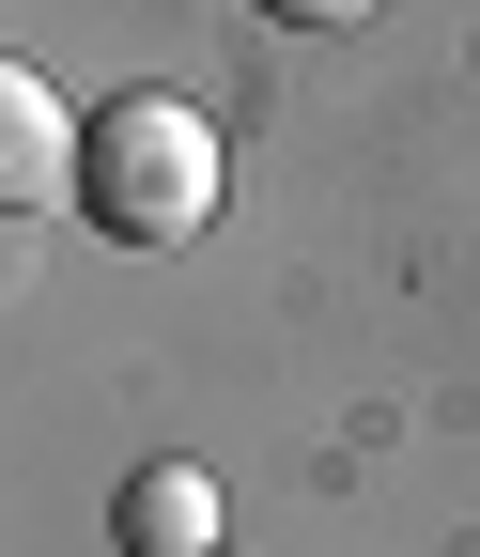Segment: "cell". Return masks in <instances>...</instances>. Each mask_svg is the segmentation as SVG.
<instances>
[{
	"label": "cell",
	"mask_w": 480,
	"mask_h": 557,
	"mask_svg": "<svg viewBox=\"0 0 480 557\" xmlns=\"http://www.w3.org/2000/svg\"><path fill=\"white\" fill-rule=\"evenodd\" d=\"M78 156H94V124L62 109L32 62H0V201L16 218H47V201H78Z\"/></svg>",
	"instance_id": "2"
},
{
	"label": "cell",
	"mask_w": 480,
	"mask_h": 557,
	"mask_svg": "<svg viewBox=\"0 0 480 557\" xmlns=\"http://www.w3.org/2000/svg\"><path fill=\"white\" fill-rule=\"evenodd\" d=\"M78 218L124 248H171L218 218V124L186 94H109L94 109V156H78Z\"/></svg>",
	"instance_id": "1"
},
{
	"label": "cell",
	"mask_w": 480,
	"mask_h": 557,
	"mask_svg": "<svg viewBox=\"0 0 480 557\" xmlns=\"http://www.w3.org/2000/svg\"><path fill=\"white\" fill-rule=\"evenodd\" d=\"M263 16H280V32H357L372 0H263Z\"/></svg>",
	"instance_id": "4"
},
{
	"label": "cell",
	"mask_w": 480,
	"mask_h": 557,
	"mask_svg": "<svg viewBox=\"0 0 480 557\" xmlns=\"http://www.w3.org/2000/svg\"><path fill=\"white\" fill-rule=\"evenodd\" d=\"M124 557H218V480L201 465H140L124 480Z\"/></svg>",
	"instance_id": "3"
}]
</instances>
